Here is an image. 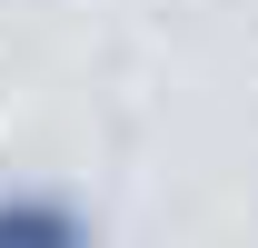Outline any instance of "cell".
<instances>
[{
	"label": "cell",
	"instance_id": "obj_1",
	"mask_svg": "<svg viewBox=\"0 0 258 248\" xmlns=\"http://www.w3.org/2000/svg\"><path fill=\"white\" fill-rule=\"evenodd\" d=\"M0 248H90V228H80L70 199L20 189V199H0Z\"/></svg>",
	"mask_w": 258,
	"mask_h": 248
}]
</instances>
